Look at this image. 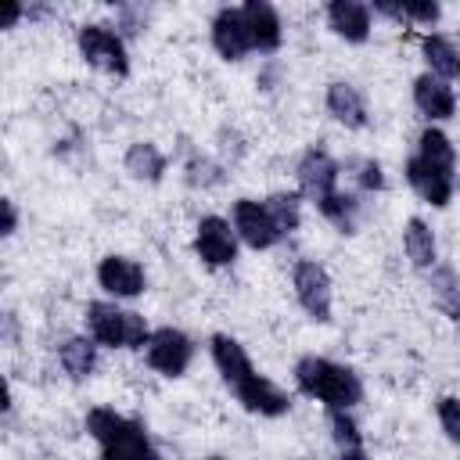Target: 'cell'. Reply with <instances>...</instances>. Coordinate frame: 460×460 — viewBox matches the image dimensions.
Returning a JSON list of instances; mask_svg holds the SVG:
<instances>
[{
	"instance_id": "cell-32",
	"label": "cell",
	"mask_w": 460,
	"mask_h": 460,
	"mask_svg": "<svg viewBox=\"0 0 460 460\" xmlns=\"http://www.w3.org/2000/svg\"><path fill=\"white\" fill-rule=\"evenodd\" d=\"M22 18H25V4L7 0V4H4V14H0V29H14Z\"/></svg>"
},
{
	"instance_id": "cell-25",
	"label": "cell",
	"mask_w": 460,
	"mask_h": 460,
	"mask_svg": "<svg viewBox=\"0 0 460 460\" xmlns=\"http://www.w3.org/2000/svg\"><path fill=\"white\" fill-rule=\"evenodd\" d=\"M413 155H417L420 162H428V165H435V169L456 176V147H453V140H449V133H446L442 126H424L420 137H417Z\"/></svg>"
},
{
	"instance_id": "cell-22",
	"label": "cell",
	"mask_w": 460,
	"mask_h": 460,
	"mask_svg": "<svg viewBox=\"0 0 460 460\" xmlns=\"http://www.w3.org/2000/svg\"><path fill=\"white\" fill-rule=\"evenodd\" d=\"M420 54H424L431 75H438V79H446V83L460 79V47H456L449 36H442V32H424V36H420Z\"/></svg>"
},
{
	"instance_id": "cell-14",
	"label": "cell",
	"mask_w": 460,
	"mask_h": 460,
	"mask_svg": "<svg viewBox=\"0 0 460 460\" xmlns=\"http://www.w3.org/2000/svg\"><path fill=\"white\" fill-rule=\"evenodd\" d=\"M413 104L428 119V126H438V122H449L456 115V90L446 79L420 72L413 79Z\"/></svg>"
},
{
	"instance_id": "cell-11",
	"label": "cell",
	"mask_w": 460,
	"mask_h": 460,
	"mask_svg": "<svg viewBox=\"0 0 460 460\" xmlns=\"http://www.w3.org/2000/svg\"><path fill=\"white\" fill-rule=\"evenodd\" d=\"M97 284H101V291L108 298L126 302V298H137V295L147 291V273H144V266L137 259L111 252V255H104L97 262Z\"/></svg>"
},
{
	"instance_id": "cell-16",
	"label": "cell",
	"mask_w": 460,
	"mask_h": 460,
	"mask_svg": "<svg viewBox=\"0 0 460 460\" xmlns=\"http://www.w3.org/2000/svg\"><path fill=\"white\" fill-rule=\"evenodd\" d=\"M323 14H327V29L338 40H345V43H367L370 40V29H374L370 4H359V0H331Z\"/></svg>"
},
{
	"instance_id": "cell-6",
	"label": "cell",
	"mask_w": 460,
	"mask_h": 460,
	"mask_svg": "<svg viewBox=\"0 0 460 460\" xmlns=\"http://www.w3.org/2000/svg\"><path fill=\"white\" fill-rule=\"evenodd\" d=\"M144 359L162 377H183L194 363V341L180 327H155L144 345Z\"/></svg>"
},
{
	"instance_id": "cell-17",
	"label": "cell",
	"mask_w": 460,
	"mask_h": 460,
	"mask_svg": "<svg viewBox=\"0 0 460 460\" xmlns=\"http://www.w3.org/2000/svg\"><path fill=\"white\" fill-rule=\"evenodd\" d=\"M323 104H327V115L334 122H341L345 129H367V122H370V108H367L363 90L352 86V83H345V79L327 83Z\"/></svg>"
},
{
	"instance_id": "cell-30",
	"label": "cell",
	"mask_w": 460,
	"mask_h": 460,
	"mask_svg": "<svg viewBox=\"0 0 460 460\" xmlns=\"http://www.w3.org/2000/svg\"><path fill=\"white\" fill-rule=\"evenodd\" d=\"M435 417H438V428L446 431V438L453 446H460V395H442L435 402Z\"/></svg>"
},
{
	"instance_id": "cell-33",
	"label": "cell",
	"mask_w": 460,
	"mask_h": 460,
	"mask_svg": "<svg viewBox=\"0 0 460 460\" xmlns=\"http://www.w3.org/2000/svg\"><path fill=\"white\" fill-rule=\"evenodd\" d=\"M338 460H370V456H367V449L359 446V449H341Z\"/></svg>"
},
{
	"instance_id": "cell-9",
	"label": "cell",
	"mask_w": 460,
	"mask_h": 460,
	"mask_svg": "<svg viewBox=\"0 0 460 460\" xmlns=\"http://www.w3.org/2000/svg\"><path fill=\"white\" fill-rule=\"evenodd\" d=\"M338 176H341V165H338V162L331 158V151L320 147V144L305 147L302 158H298V165H295L298 194L309 198L313 205H316L320 198H327L331 190H338Z\"/></svg>"
},
{
	"instance_id": "cell-15",
	"label": "cell",
	"mask_w": 460,
	"mask_h": 460,
	"mask_svg": "<svg viewBox=\"0 0 460 460\" xmlns=\"http://www.w3.org/2000/svg\"><path fill=\"white\" fill-rule=\"evenodd\" d=\"M241 14H244V25H248V36H252V50L259 54H277L280 43H284V22H280V11L266 0H248L241 4Z\"/></svg>"
},
{
	"instance_id": "cell-29",
	"label": "cell",
	"mask_w": 460,
	"mask_h": 460,
	"mask_svg": "<svg viewBox=\"0 0 460 460\" xmlns=\"http://www.w3.org/2000/svg\"><path fill=\"white\" fill-rule=\"evenodd\" d=\"M352 180H356V187L367 190V194H377V190H385V183H388L377 158H356V162H352Z\"/></svg>"
},
{
	"instance_id": "cell-23",
	"label": "cell",
	"mask_w": 460,
	"mask_h": 460,
	"mask_svg": "<svg viewBox=\"0 0 460 460\" xmlns=\"http://www.w3.org/2000/svg\"><path fill=\"white\" fill-rule=\"evenodd\" d=\"M316 212L338 230V234H356L359 230V219H363V201L349 190H331L327 198L316 201Z\"/></svg>"
},
{
	"instance_id": "cell-19",
	"label": "cell",
	"mask_w": 460,
	"mask_h": 460,
	"mask_svg": "<svg viewBox=\"0 0 460 460\" xmlns=\"http://www.w3.org/2000/svg\"><path fill=\"white\" fill-rule=\"evenodd\" d=\"M122 165H126V172H129L137 183H162L165 172H169V158H165V151H162L158 144H151V140H137V144H129Z\"/></svg>"
},
{
	"instance_id": "cell-28",
	"label": "cell",
	"mask_w": 460,
	"mask_h": 460,
	"mask_svg": "<svg viewBox=\"0 0 460 460\" xmlns=\"http://www.w3.org/2000/svg\"><path fill=\"white\" fill-rule=\"evenodd\" d=\"M327 424H331V438H334L338 453H341V449H359V446H363V431H359L352 410H327Z\"/></svg>"
},
{
	"instance_id": "cell-7",
	"label": "cell",
	"mask_w": 460,
	"mask_h": 460,
	"mask_svg": "<svg viewBox=\"0 0 460 460\" xmlns=\"http://www.w3.org/2000/svg\"><path fill=\"white\" fill-rule=\"evenodd\" d=\"M230 223H234L237 241L244 248H252V252H266V248L284 241L277 223H273V216H270V208H266V201H259V198H237L230 205Z\"/></svg>"
},
{
	"instance_id": "cell-3",
	"label": "cell",
	"mask_w": 460,
	"mask_h": 460,
	"mask_svg": "<svg viewBox=\"0 0 460 460\" xmlns=\"http://www.w3.org/2000/svg\"><path fill=\"white\" fill-rule=\"evenodd\" d=\"M86 334L101 345V349H126V352H137L147 345L151 338V323L137 313V309H122L115 298H93L86 302Z\"/></svg>"
},
{
	"instance_id": "cell-24",
	"label": "cell",
	"mask_w": 460,
	"mask_h": 460,
	"mask_svg": "<svg viewBox=\"0 0 460 460\" xmlns=\"http://www.w3.org/2000/svg\"><path fill=\"white\" fill-rule=\"evenodd\" d=\"M374 14H385L392 22H406V25H435L442 18V4L435 0H374L370 4Z\"/></svg>"
},
{
	"instance_id": "cell-1",
	"label": "cell",
	"mask_w": 460,
	"mask_h": 460,
	"mask_svg": "<svg viewBox=\"0 0 460 460\" xmlns=\"http://www.w3.org/2000/svg\"><path fill=\"white\" fill-rule=\"evenodd\" d=\"M295 388L305 399H316L323 410H352L363 402V381L352 367L327 356H302L291 367Z\"/></svg>"
},
{
	"instance_id": "cell-20",
	"label": "cell",
	"mask_w": 460,
	"mask_h": 460,
	"mask_svg": "<svg viewBox=\"0 0 460 460\" xmlns=\"http://www.w3.org/2000/svg\"><path fill=\"white\" fill-rule=\"evenodd\" d=\"M402 252H406V259H410V266H417V270H431V266H438L442 259H438V241H435V230L420 219V216H410L406 219V226H402Z\"/></svg>"
},
{
	"instance_id": "cell-34",
	"label": "cell",
	"mask_w": 460,
	"mask_h": 460,
	"mask_svg": "<svg viewBox=\"0 0 460 460\" xmlns=\"http://www.w3.org/2000/svg\"><path fill=\"white\" fill-rule=\"evenodd\" d=\"M201 460H226V456H219V453H212V456H201Z\"/></svg>"
},
{
	"instance_id": "cell-5",
	"label": "cell",
	"mask_w": 460,
	"mask_h": 460,
	"mask_svg": "<svg viewBox=\"0 0 460 460\" xmlns=\"http://www.w3.org/2000/svg\"><path fill=\"white\" fill-rule=\"evenodd\" d=\"M291 288H295V302L302 305V313L316 323H331L334 313V280L327 273L323 262L316 259H298L291 266Z\"/></svg>"
},
{
	"instance_id": "cell-13",
	"label": "cell",
	"mask_w": 460,
	"mask_h": 460,
	"mask_svg": "<svg viewBox=\"0 0 460 460\" xmlns=\"http://www.w3.org/2000/svg\"><path fill=\"white\" fill-rule=\"evenodd\" d=\"M402 176H406L410 190H413L420 201H428L431 208H446V205L453 201V190H456V176H449V172H442V169H435V165L420 162L417 155H410V158H406V165H402Z\"/></svg>"
},
{
	"instance_id": "cell-12",
	"label": "cell",
	"mask_w": 460,
	"mask_h": 460,
	"mask_svg": "<svg viewBox=\"0 0 460 460\" xmlns=\"http://www.w3.org/2000/svg\"><path fill=\"white\" fill-rule=\"evenodd\" d=\"M234 392V399L248 410V413H255V417H284L288 410H291V395L273 381V377H266V374H248L241 385H234L230 388Z\"/></svg>"
},
{
	"instance_id": "cell-10",
	"label": "cell",
	"mask_w": 460,
	"mask_h": 460,
	"mask_svg": "<svg viewBox=\"0 0 460 460\" xmlns=\"http://www.w3.org/2000/svg\"><path fill=\"white\" fill-rule=\"evenodd\" d=\"M208 40H212V50H216L223 61H230V65H237V61H244L248 54H255L241 7H219V11L212 14V22H208Z\"/></svg>"
},
{
	"instance_id": "cell-4",
	"label": "cell",
	"mask_w": 460,
	"mask_h": 460,
	"mask_svg": "<svg viewBox=\"0 0 460 460\" xmlns=\"http://www.w3.org/2000/svg\"><path fill=\"white\" fill-rule=\"evenodd\" d=\"M75 47L90 68L115 75V79L129 75V50H126V40L119 29L101 25V22H86L75 29Z\"/></svg>"
},
{
	"instance_id": "cell-27",
	"label": "cell",
	"mask_w": 460,
	"mask_h": 460,
	"mask_svg": "<svg viewBox=\"0 0 460 460\" xmlns=\"http://www.w3.org/2000/svg\"><path fill=\"white\" fill-rule=\"evenodd\" d=\"M262 201H266V208H270V216L280 230V237H291L302 226V194L298 190H277Z\"/></svg>"
},
{
	"instance_id": "cell-2",
	"label": "cell",
	"mask_w": 460,
	"mask_h": 460,
	"mask_svg": "<svg viewBox=\"0 0 460 460\" xmlns=\"http://www.w3.org/2000/svg\"><path fill=\"white\" fill-rule=\"evenodd\" d=\"M86 435L97 442L101 460H162L147 428L111 406H93L86 413Z\"/></svg>"
},
{
	"instance_id": "cell-21",
	"label": "cell",
	"mask_w": 460,
	"mask_h": 460,
	"mask_svg": "<svg viewBox=\"0 0 460 460\" xmlns=\"http://www.w3.org/2000/svg\"><path fill=\"white\" fill-rule=\"evenodd\" d=\"M97 341L90 334H72L58 345V363L72 381H86L97 370Z\"/></svg>"
},
{
	"instance_id": "cell-26",
	"label": "cell",
	"mask_w": 460,
	"mask_h": 460,
	"mask_svg": "<svg viewBox=\"0 0 460 460\" xmlns=\"http://www.w3.org/2000/svg\"><path fill=\"white\" fill-rule=\"evenodd\" d=\"M428 295L442 309V316L460 320V277L449 262H438L428 270Z\"/></svg>"
},
{
	"instance_id": "cell-18",
	"label": "cell",
	"mask_w": 460,
	"mask_h": 460,
	"mask_svg": "<svg viewBox=\"0 0 460 460\" xmlns=\"http://www.w3.org/2000/svg\"><path fill=\"white\" fill-rule=\"evenodd\" d=\"M208 356H212V367L219 370V377H223V385L226 388H234V385H241L248 374H255V363H252V356H248V349L234 338V334H212L208 338Z\"/></svg>"
},
{
	"instance_id": "cell-31",
	"label": "cell",
	"mask_w": 460,
	"mask_h": 460,
	"mask_svg": "<svg viewBox=\"0 0 460 460\" xmlns=\"http://www.w3.org/2000/svg\"><path fill=\"white\" fill-rule=\"evenodd\" d=\"M0 212H4L0 237H14V234H18V205H14L11 198H0Z\"/></svg>"
},
{
	"instance_id": "cell-8",
	"label": "cell",
	"mask_w": 460,
	"mask_h": 460,
	"mask_svg": "<svg viewBox=\"0 0 460 460\" xmlns=\"http://www.w3.org/2000/svg\"><path fill=\"white\" fill-rule=\"evenodd\" d=\"M237 234L234 223L226 216H201L194 226V255L208 266V270H226L237 259Z\"/></svg>"
}]
</instances>
